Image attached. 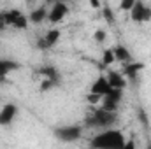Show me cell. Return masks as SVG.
Segmentation results:
<instances>
[{
  "mask_svg": "<svg viewBox=\"0 0 151 149\" xmlns=\"http://www.w3.org/2000/svg\"><path fill=\"white\" fill-rule=\"evenodd\" d=\"M18 67L19 65L16 62H12V60H0V77H5L9 72L16 70Z\"/></svg>",
  "mask_w": 151,
  "mask_h": 149,
  "instance_id": "11",
  "label": "cell"
},
{
  "mask_svg": "<svg viewBox=\"0 0 151 149\" xmlns=\"http://www.w3.org/2000/svg\"><path fill=\"white\" fill-rule=\"evenodd\" d=\"M130 16L135 23H146L151 19V9L148 5H144L141 0H137L134 4V7L130 9Z\"/></svg>",
  "mask_w": 151,
  "mask_h": 149,
  "instance_id": "5",
  "label": "cell"
},
{
  "mask_svg": "<svg viewBox=\"0 0 151 149\" xmlns=\"http://www.w3.org/2000/svg\"><path fill=\"white\" fill-rule=\"evenodd\" d=\"M90 146L95 149H118L125 148V135L119 130H111V128H104V132H100L99 135H95L90 140Z\"/></svg>",
  "mask_w": 151,
  "mask_h": 149,
  "instance_id": "1",
  "label": "cell"
},
{
  "mask_svg": "<svg viewBox=\"0 0 151 149\" xmlns=\"http://www.w3.org/2000/svg\"><path fill=\"white\" fill-rule=\"evenodd\" d=\"M104 16L107 18V21H109V23L113 21V12L109 11V7H104Z\"/></svg>",
  "mask_w": 151,
  "mask_h": 149,
  "instance_id": "20",
  "label": "cell"
},
{
  "mask_svg": "<svg viewBox=\"0 0 151 149\" xmlns=\"http://www.w3.org/2000/svg\"><path fill=\"white\" fill-rule=\"evenodd\" d=\"M67 12H69L67 5H65L62 0H58V2L53 5V9L49 11V14H47V19H49L51 23H58V21H62V19L67 16Z\"/></svg>",
  "mask_w": 151,
  "mask_h": 149,
  "instance_id": "6",
  "label": "cell"
},
{
  "mask_svg": "<svg viewBox=\"0 0 151 149\" xmlns=\"http://www.w3.org/2000/svg\"><path fill=\"white\" fill-rule=\"evenodd\" d=\"M113 62H116V60H114V53H113V49H106V51H104V56H102V63H104V67L111 65Z\"/></svg>",
  "mask_w": 151,
  "mask_h": 149,
  "instance_id": "16",
  "label": "cell"
},
{
  "mask_svg": "<svg viewBox=\"0 0 151 149\" xmlns=\"http://www.w3.org/2000/svg\"><path fill=\"white\" fill-rule=\"evenodd\" d=\"M90 4H91V7H95V9H99V7H100L99 0H90Z\"/></svg>",
  "mask_w": 151,
  "mask_h": 149,
  "instance_id": "22",
  "label": "cell"
},
{
  "mask_svg": "<svg viewBox=\"0 0 151 149\" xmlns=\"http://www.w3.org/2000/svg\"><path fill=\"white\" fill-rule=\"evenodd\" d=\"M114 121H116V112L106 111V109L99 107L86 117L84 125L90 126V128H109Z\"/></svg>",
  "mask_w": 151,
  "mask_h": 149,
  "instance_id": "2",
  "label": "cell"
},
{
  "mask_svg": "<svg viewBox=\"0 0 151 149\" xmlns=\"http://www.w3.org/2000/svg\"><path fill=\"white\" fill-rule=\"evenodd\" d=\"M56 84V81H53V79H42V84H40V91H47V90H51L53 86Z\"/></svg>",
  "mask_w": 151,
  "mask_h": 149,
  "instance_id": "17",
  "label": "cell"
},
{
  "mask_svg": "<svg viewBox=\"0 0 151 149\" xmlns=\"http://www.w3.org/2000/svg\"><path fill=\"white\" fill-rule=\"evenodd\" d=\"M93 37H95L97 42H104V39H106V32H104V30H97V32L93 34Z\"/></svg>",
  "mask_w": 151,
  "mask_h": 149,
  "instance_id": "19",
  "label": "cell"
},
{
  "mask_svg": "<svg viewBox=\"0 0 151 149\" xmlns=\"http://www.w3.org/2000/svg\"><path fill=\"white\" fill-rule=\"evenodd\" d=\"M58 39H60V30H56V28H53V30H49L44 39L39 42V46L42 47V49H47V47H53L56 42H58Z\"/></svg>",
  "mask_w": 151,
  "mask_h": 149,
  "instance_id": "9",
  "label": "cell"
},
{
  "mask_svg": "<svg viewBox=\"0 0 151 149\" xmlns=\"http://www.w3.org/2000/svg\"><path fill=\"white\" fill-rule=\"evenodd\" d=\"M4 16H5V23L9 27H14L18 30H25L28 27V18L23 12H19L18 9H11V11L4 12Z\"/></svg>",
  "mask_w": 151,
  "mask_h": 149,
  "instance_id": "3",
  "label": "cell"
},
{
  "mask_svg": "<svg viewBox=\"0 0 151 149\" xmlns=\"http://www.w3.org/2000/svg\"><path fill=\"white\" fill-rule=\"evenodd\" d=\"M113 53H114V60H116V62H130V53H128V49H127L125 46L114 47Z\"/></svg>",
  "mask_w": 151,
  "mask_h": 149,
  "instance_id": "12",
  "label": "cell"
},
{
  "mask_svg": "<svg viewBox=\"0 0 151 149\" xmlns=\"http://www.w3.org/2000/svg\"><path fill=\"white\" fill-rule=\"evenodd\" d=\"M137 0H119V9L121 11H128L130 12V9L134 7V4H135Z\"/></svg>",
  "mask_w": 151,
  "mask_h": 149,
  "instance_id": "18",
  "label": "cell"
},
{
  "mask_svg": "<svg viewBox=\"0 0 151 149\" xmlns=\"http://www.w3.org/2000/svg\"><path fill=\"white\" fill-rule=\"evenodd\" d=\"M40 74L44 75L46 79H53V81L58 82V70L55 67H42L40 69Z\"/></svg>",
  "mask_w": 151,
  "mask_h": 149,
  "instance_id": "14",
  "label": "cell"
},
{
  "mask_svg": "<svg viewBox=\"0 0 151 149\" xmlns=\"http://www.w3.org/2000/svg\"><path fill=\"white\" fill-rule=\"evenodd\" d=\"M107 81H109V86H111V88H119V90H123V88L127 86V81L123 79V75L118 74V72H109V74H107Z\"/></svg>",
  "mask_w": 151,
  "mask_h": 149,
  "instance_id": "10",
  "label": "cell"
},
{
  "mask_svg": "<svg viewBox=\"0 0 151 149\" xmlns=\"http://www.w3.org/2000/svg\"><path fill=\"white\" fill-rule=\"evenodd\" d=\"M109 90H111V86H109L107 75H99V77L93 81V84H91V88H90V93H97V95L104 97Z\"/></svg>",
  "mask_w": 151,
  "mask_h": 149,
  "instance_id": "7",
  "label": "cell"
},
{
  "mask_svg": "<svg viewBox=\"0 0 151 149\" xmlns=\"http://www.w3.org/2000/svg\"><path fill=\"white\" fill-rule=\"evenodd\" d=\"M14 116H16V105L14 104H5L2 107V111H0V126L11 125Z\"/></svg>",
  "mask_w": 151,
  "mask_h": 149,
  "instance_id": "8",
  "label": "cell"
},
{
  "mask_svg": "<svg viewBox=\"0 0 151 149\" xmlns=\"http://www.w3.org/2000/svg\"><path fill=\"white\" fill-rule=\"evenodd\" d=\"M46 18H47V11H46L44 7L34 9L32 14H30V21H32V23H42Z\"/></svg>",
  "mask_w": 151,
  "mask_h": 149,
  "instance_id": "13",
  "label": "cell"
},
{
  "mask_svg": "<svg viewBox=\"0 0 151 149\" xmlns=\"http://www.w3.org/2000/svg\"><path fill=\"white\" fill-rule=\"evenodd\" d=\"M5 27H7V23H5V16H4V12H0V30L5 28Z\"/></svg>",
  "mask_w": 151,
  "mask_h": 149,
  "instance_id": "21",
  "label": "cell"
},
{
  "mask_svg": "<svg viewBox=\"0 0 151 149\" xmlns=\"http://www.w3.org/2000/svg\"><path fill=\"white\" fill-rule=\"evenodd\" d=\"M142 63H132V65H127V69H125V72L127 75H130V77H135V74L139 72V70H142Z\"/></svg>",
  "mask_w": 151,
  "mask_h": 149,
  "instance_id": "15",
  "label": "cell"
},
{
  "mask_svg": "<svg viewBox=\"0 0 151 149\" xmlns=\"http://www.w3.org/2000/svg\"><path fill=\"white\" fill-rule=\"evenodd\" d=\"M55 135L56 139L63 140V142H74L81 137V126L77 125H70V126H62V128H56L55 130Z\"/></svg>",
  "mask_w": 151,
  "mask_h": 149,
  "instance_id": "4",
  "label": "cell"
}]
</instances>
